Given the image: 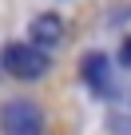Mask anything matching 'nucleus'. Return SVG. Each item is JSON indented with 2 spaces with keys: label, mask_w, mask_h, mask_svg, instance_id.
I'll list each match as a JSON object with an SVG mask.
<instances>
[{
  "label": "nucleus",
  "mask_w": 131,
  "mask_h": 135,
  "mask_svg": "<svg viewBox=\"0 0 131 135\" xmlns=\"http://www.w3.org/2000/svg\"><path fill=\"white\" fill-rule=\"evenodd\" d=\"M119 60H123V68H131V40H123V52H119Z\"/></svg>",
  "instance_id": "nucleus-5"
},
{
  "label": "nucleus",
  "mask_w": 131,
  "mask_h": 135,
  "mask_svg": "<svg viewBox=\"0 0 131 135\" xmlns=\"http://www.w3.org/2000/svg\"><path fill=\"white\" fill-rule=\"evenodd\" d=\"M84 80H88V88H91L95 95H103V91L111 88V76H107V56L91 52V56L84 60Z\"/></svg>",
  "instance_id": "nucleus-3"
},
{
  "label": "nucleus",
  "mask_w": 131,
  "mask_h": 135,
  "mask_svg": "<svg viewBox=\"0 0 131 135\" xmlns=\"http://www.w3.org/2000/svg\"><path fill=\"white\" fill-rule=\"evenodd\" d=\"M28 32H32V44H44V48H48V44H60V36H64V24H60L56 16H36Z\"/></svg>",
  "instance_id": "nucleus-4"
},
{
  "label": "nucleus",
  "mask_w": 131,
  "mask_h": 135,
  "mask_svg": "<svg viewBox=\"0 0 131 135\" xmlns=\"http://www.w3.org/2000/svg\"><path fill=\"white\" fill-rule=\"evenodd\" d=\"M0 64H4V72L16 76V80H40L48 68H52V60L36 44H8L4 56H0Z\"/></svg>",
  "instance_id": "nucleus-1"
},
{
  "label": "nucleus",
  "mask_w": 131,
  "mask_h": 135,
  "mask_svg": "<svg viewBox=\"0 0 131 135\" xmlns=\"http://www.w3.org/2000/svg\"><path fill=\"white\" fill-rule=\"evenodd\" d=\"M0 131L4 135H40L44 131V115L36 103L28 99H12L0 107Z\"/></svg>",
  "instance_id": "nucleus-2"
}]
</instances>
